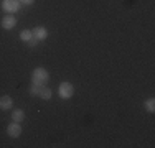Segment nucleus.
Returning <instances> with one entry per match:
<instances>
[{
	"mask_svg": "<svg viewBox=\"0 0 155 148\" xmlns=\"http://www.w3.org/2000/svg\"><path fill=\"white\" fill-rule=\"evenodd\" d=\"M50 79V74H48L46 69L43 68H36L33 71V84H38V86H45Z\"/></svg>",
	"mask_w": 155,
	"mask_h": 148,
	"instance_id": "f257e3e1",
	"label": "nucleus"
},
{
	"mask_svg": "<svg viewBox=\"0 0 155 148\" xmlns=\"http://www.w3.org/2000/svg\"><path fill=\"white\" fill-rule=\"evenodd\" d=\"M74 92V87H73L71 82H61L60 89H58V94H60L61 99H69Z\"/></svg>",
	"mask_w": 155,
	"mask_h": 148,
	"instance_id": "f03ea898",
	"label": "nucleus"
},
{
	"mask_svg": "<svg viewBox=\"0 0 155 148\" xmlns=\"http://www.w3.org/2000/svg\"><path fill=\"white\" fill-rule=\"evenodd\" d=\"M7 133H8V137H12V138L20 137V133H21L20 124H18V122H12V124L8 125V128H7Z\"/></svg>",
	"mask_w": 155,
	"mask_h": 148,
	"instance_id": "7ed1b4c3",
	"label": "nucleus"
},
{
	"mask_svg": "<svg viewBox=\"0 0 155 148\" xmlns=\"http://www.w3.org/2000/svg\"><path fill=\"white\" fill-rule=\"evenodd\" d=\"M2 7H3V10L12 13V12H17V10L20 8V2H18V0H3Z\"/></svg>",
	"mask_w": 155,
	"mask_h": 148,
	"instance_id": "20e7f679",
	"label": "nucleus"
},
{
	"mask_svg": "<svg viewBox=\"0 0 155 148\" xmlns=\"http://www.w3.org/2000/svg\"><path fill=\"white\" fill-rule=\"evenodd\" d=\"M15 25H17V20H15V17H12V15H7V17L2 20V27L5 30L15 28Z\"/></svg>",
	"mask_w": 155,
	"mask_h": 148,
	"instance_id": "39448f33",
	"label": "nucleus"
},
{
	"mask_svg": "<svg viewBox=\"0 0 155 148\" xmlns=\"http://www.w3.org/2000/svg\"><path fill=\"white\" fill-rule=\"evenodd\" d=\"M12 105H13V101H12L10 95H2V97H0V109L2 110L12 109Z\"/></svg>",
	"mask_w": 155,
	"mask_h": 148,
	"instance_id": "423d86ee",
	"label": "nucleus"
},
{
	"mask_svg": "<svg viewBox=\"0 0 155 148\" xmlns=\"http://www.w3.org/2000/svg\"><path fill=\"white\" fill-rule=\"evenodd\" d=\"M31 33H33V36H35L36 40H45L46 38V35H48V31H46V28H43V27H36V28H33L31 30Z\"/></svg>",
	"mask_w": 155,
	"mask_h": 148,
	"instance_id": "0eeeda50",
	"label": "nucleus"
},
{
	"mask_svg": "<svg viewBox=\"0 0 155 148\" xmlns=\"http://www.w3.org/2000/svg\"><path fill=\"white\" fill-rule=\"evenodd\" d=\"M12 118H13V122H18V124H20V122L25 118V112L21 109H15L13 114H12Z\"/></svg>",
	"mask_w": 155,
	"mask_h": 148,
	"instance_id": "6e6552de",
	"label": "nucleus"
},
{
	"mask_svg": "<svg viewBox=\"0 0 155 148\" xmlns=\"http://www.w3.org/2000/svg\"><path fill=\"white\" fill-rule=\"evenodd\" d=\"M51 95H53V92H51L50 87H41V92H40V97H43L45 101H48V99H51Z\"/></svg>",
	"mask_w": 155,
	"mask_h": 148,
	"instance_id": "1a4fd4ad",
	"label": "nucleus"
},
{
	"mask_svg": "<svg viewBox=\"0 0 155 148\" xmlns=\"http://www.w3.org/2000/svg\"><path fill=\"white\" fill-rule=\"evenodd\" d=\"M31 36H33V33L30 31V30H23V31L20 33V38H21V41H25V43H27L28 40L31 38Z\"/></svg>",
	"mask_w": 155,
	"mask_h": 148,
	"instance_id": "9d476101",
	"label": "nucleus"
},
{
	"mask_svg": "<svg viewBox=\"0 0 155 148\" xmlns=\"http://www.w3.org/2000/svg\"><path fill=\"white\" fill-rule=\"evenodd\" d=\"M41 87H43V86H38V84H31L30 94H31V95H40V92H41Z\"/></svg>",
	"mask_w": 155,
	"mask_h": 148,
	"instance_id": "9b49d317",
	"label": "nucleus"
},
{
	"mask_svg": "<svg viewBox=\"0 0 155 148\" xmlns=\"http://www.w3.org/2000/svg\"><path fill=\"white\" fill-rule=\"evenodd\" d=\"M145 107H147L149 112H153V110H155V101H153V99H149V101L145 102Z\"/></svg>",
	"mask_w": 155,
	"mask_h": 148,
	"instance_id": "f8f14e48",
	"label": "nucleus"
},
{
	"mask_svg": "<svg viewBox=\"0 0 155 148\" xmlns=\"http://www.w3.org/2000/svg\"><path fill=\"white\" fill-rule=\"evenodd\" d=\"M27 43H28V46H31V48H35V46H36V44H38V43H40V40H36V38H35V36H31V38H30V40H28V41H27Z\"/></svg>",
	"mask_w": 155,
	"mask_h": 148,
	"instance_id": "ddd939ff",
	"label": "nucleus"
},
{
	"mask_svg": "<svg viewBox=\"0 0 155 148\" xmlns=\"http://www.w3.org/2000/svg\"><path fill=\"white\" fill-rule=\"evenodd\" d=\"M18 2H20V3H25V5H31L35 0H18Z\"/></svg>",
	"mask_w": 155,
	"mask_h": 148,
	"instance_id": "4468645a",
	"label": "nucleus"
}]
</instances>
